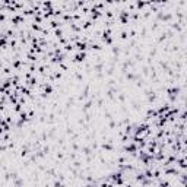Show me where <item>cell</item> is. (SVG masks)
Here are the masks:
<instances>
[{
	"label": "cell",
	"mask_w": 187,
	"mask_h": 187,
	"mask_svg": "<svg viewBox=\"0 0 187 187\" xmlns=\"http://www.w3.org/2000/svg\"><path fill=\"white\" fill-rule=\"evenodd\" d=\"M80 152H82L85 156H91V155H92V149H91V146H89V145L83 146V148L80 149Z\"/></svg>",
	"instance_id": "7a4b0ae2"
},
{
	"label": "cell",
	"mask_w": 187,
	"mask_h": 187,
	"mask_svg": "<svg viewBox=\"0 0 187 187\" xmlns=\"http://www.w3.org/2000/svg\"><path fill=\"white\" fill-rule=\"evenodd\" d=\"M88 57H89V54L85 51V53H75V56H73V59H72V63H75V64H77V66H82L83 63H86L88 61Z\"/></svg>",
	"instance_id": "6da1fadb"
},
{
	"label": "cell",
	"mask_w": 187,
	"mask_h": 187,
	"mask_svg": "<svg viewBox=\"0 0 187 187\" xmlns=\"http://www.w3.org/2000/svg\"><path fill=\"white\" fill-rule=\"evenodd\" d=\"M126 100H127V95H126V92H120L119 95H117V101H119V103L124 104V103H126Z\"/></svg>",
	"instance_id": "277c9868"
},
{
	"label": "cell",
	"mask_w": 187,
	"mask_h": 187,
	"mask_svg": "<svg viewBox=\"0 0 187 187\" xmlns=\"http://www.w3.org/2000/svg\"><path fill=\"white\" fill-rule=\"evenodd\" d=\"M53 187H67V186H66V183H61V181L54 180V181H53Z\"/></svg>",
	"instance_id": "5b68a950"
},
{
	"label": "cell",
	"mask_w": 187,
	"mask_h": 187,
	"mask_svg": "<svg viewBox=\"0 0 187 187\" xmlns=\"http://www.w3.org/2000/svg\"><path fill=\"white\" fill-rule=\"evenodd\" d=\"M24 184H25V180L21 178V177H18L16 180H13V187H24Z\"/></svg>",
	"instance_id": "3957f363"
}]
</instances>
